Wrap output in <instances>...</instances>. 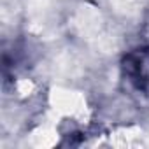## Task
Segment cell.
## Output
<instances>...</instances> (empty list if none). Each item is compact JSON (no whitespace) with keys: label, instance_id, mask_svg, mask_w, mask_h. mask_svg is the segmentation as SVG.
I'll list each match as a JSON object with an SVG mask.
<instances>
[{"label":"cell","instance_id":"6da1fadb","mask_svg":"<svg viewBox=\"0 0 149 149\" xmlns=\"http://www.w3.org/2000/svg\"><path fill=\"white\" fill-rule=\"evenodd\" d=\"M125 70L139 84L149 81V51H137L132 53L125 60Z\"/></svg>","mask_w":149,"mask_h":149}]
</instances>
